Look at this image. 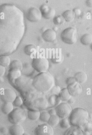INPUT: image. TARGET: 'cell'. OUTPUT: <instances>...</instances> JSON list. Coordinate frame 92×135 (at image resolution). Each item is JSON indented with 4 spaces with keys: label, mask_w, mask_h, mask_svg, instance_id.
<instances>
[{
    "label": "cell",
    "mask_w": 92,
    "mask_h": 135,
    "mask_svg": "<svg viewBox=\"0 0 92 135\" xmlns=\"http://www.w3.org/2000/svg\"><path fill=\"white\" fill-rule=\"evenodd\" d=\"M25 29L24 14L21 9L12 4L0 5V57L15 51Z\"/></svg>",
    "instance_id": "obj_1"
},
{
    "label": "cell",
    "mask_w": 92,
    "mask_h": 135,
    "mask_svg": "<svg viewBox=\"0 0 92 135\" xmlns=\"http://www.w3.org/2000/svg\"><path fill=\"white\" fill-rule=\"evenodd\" d=\"M33 84L36 90L45 93L54 87V79L50 73L47 72L40 73L34 78Z\"/></svg>",
    "instance_id": "obj_2"
},
{
    "label": "cell",
    "mask_w": 92,
    "mask_h": 135,
    "mask_svg": "<svg viewBox=\"0 0 92 135\" xmlns=\"http://www.w3.org/2000/svg\"><path fill=\"white\" fill-rule=\"evenodd\" d=\"M89 118V113L86 109L77 107L72 110L69 119L71 125L79 127L86 124Z\"/></svg>",
    "instance_id": "obj_3"
},
{
    "label": "cell",
    "mask_w": 92,
    "mask_h": 135,
    "mask_svg": "<svg viewBox=\"0 0 92 135\" xmlns=\"http://www.w3.org/2000/svg\"><path fill=\"white\" fill-rule=\"evenodd\" d=\"M77 31L76 29L69 27L65 29L61 33L60 38L64 43L69 45L74 44L77 41Z\"/></svg>",
    "instance_id": "obj_4"
},
{
    "label": "cell",
    "mask_w": 92,
    "mask_h": 135,
    "mask_svg": "<svg viewBox=\"0 0 92 135\" xmlns=\"http://www.w3.org/2000/svg\"><path fill=\"white\" fill-rule=\"evenodd\" d=\"M26 116L24 110L20 108L14 109L8 115L9 121L13 124H20L26 119Z\"/></svg>",
    "instance_id": "obj_5"
},
{
    "label": "cell",
    "mask_w": 92,
    "mask_h": 135,
    "mask_svg": "<svg viewBox=\"0 0 92 135\" xmlns=\"http://www.w3.org/2000/svg\"><path fill=\"white\" fill-rule=\"evenodd\" d=\"M32 66L34 70L39 73L48 71L50 68V62L45 57L35 58L33 59Z\"/></svg>",
    "instance_id": "obj_6"
},
{
    "label": "cell",
    "mask_w": 92,
    "mask_h": 135,
    "mask_svg": "<svg viewBox=\"0 0 92 135\" xmlns=\"http://www.w3.org/2000/svg\"><path fill=\"white\" fill-rule=\"evenodd\" d=\"M55 110L56 115L60 118L62 119L70 116L73 109L69 103L62 102L56 106Z\"/></svg>",
    "instance_id": "obj_7"
},
{
    "label": "cell",
    "mask_w": 92,
    "mask_h": 135,
    "mask_svg": "<svg viewBox=\"0 0 92 135\" xmlns=\"http://www.w3.org/2000/svg\"><path fill=\"white\" fill-rule=\"evenodd\" d=\"M42 18V15L40 9L31 7L28 10L26 18L30 22H37L40 21Z\"/></svg>",
    "instance_id": "obj_8"
},
{
    "label": "cell",
    "mask_w": 92,
    "mask_h": 135,
    "mask_svg": "<svg viewBox=\"0 0 92 135\" xmlns=\"http://www.w3.org/2000/svg\"><path fill=\"white\" fill-rule=\"evenodd\" d=\"M35 135H54L53 127L48 124H43L38 125L34 130Z\"/></svg>",
    "instance_id": "obj_9"
},
{
    "label": "cell",
    "mask_w": 92,
    "mask_h": 135,
    "mask_svg": "<svg viewBox=\"0 0 92 135\" xmlns=\"http://www.w3.org/2000/svg\"><path fill=\"white\" fill-rule=\"evenodd\" d=\"M17 95L16 92L14 90L11 89H5L1 94V100L4 103L5 102H12L13 103L15 100Z\"/></svg>",
    "instance_id": "obj_10"
},
{
    "label": "cell",
    "mask_w": 92,
    "mask_h": 135,
    "mask_svg": "<svg viewBox=\"0 0 92 135\" xmlns=\"http://www.w3.org/2000/svg\"><path fill=\"white\" fill-rule=\"evenodd\" d=\"M42 38L46 42H53L56 38V32L53 29H48L43 32Z\"/></svg>",
    "instance_id": "obj_11"
},
{
    "label": "cell",
    "mask_w": 92,
    "mask_h": 135,
    "mask_svg": "<svg viewBox=\"0 0 92 135\" xmlns=\"http://www.w3.org/2000/svg\"><path fill=\"white\" fill-rule=\"evenodd\" d=\"M67 88L72 96H77L80 94L82 91V87L81 84L77 82L68 85Z\"/></svg>",
    "instance_id": "obj_12"
},
{
    "label": "cell",
    "mask_w": 92,
    "mask_h": 135,
    "mask_svg": "<svg viewBox=\"0 0 92 135\" xmlns=\"http://www.w3.org/2000/svg\"><path fill=\"white\" fill-rule=\"evenodd\" d=\"M10 135H23L25 133L23 127L20 124H13L9 129Z\"/></svg>",
    "instance_id": "obj_13"
},
{
    "label": "cell",
    "mask_w": 92,
    "mask_h": 135,
    "mask_svg": "<svg viewBox=\"0 0 92 135\" xmlns=\"http://www.w3.org/2000/svg\"><path fill=\"white\" fill-rule=\"evenodd\" d=\"M22 75L21 70L15 69H10L8 73V78L11 82L19 78Z\"/></svg>",
    "instance_id": "obj_14"
},
{
    "label": "cell",
    "mask_w": 92,
    "mask_h": 135,
    "mask_svg": "<svg viewBox=\"0 0 92 135\" xmlns=\"http://www.w3.org/2000/svg\"><path fill=\"white\" fill-rule=\"evenodd\" d=\"M74 77L75 78L76 82L80 84L85 83L87 79V76L86 74L82 71L76 73Z\"/></svg>",
    "instance_id": "obj_15"
},
{
    "label": "cell",
    "mask_w": 92,
    "mask_h": 135,
    "mask_svg": "<svg viewBox=\"0 0 92 135\" xmlns=\"http://www.w3.org/2000/svg\"><path fill=\"white\" fill-rule=\"evenodd\" d=\"M64 135H84V134L79 127L72 126L68 128Z\"/></svg>",
    "instance_id": "obj_16"
},
{
    "label": "cell",
    "mask_w": 92,
    "mask_h": 135,
    "mask_svg": "<svg viewBox=\"0 0 92 135\" xmlns=\"http://www.w3.org/2000/svg\"><path fill=\"white\" fill-rule=\"evenodd\" d=\"M14 107L12 102H5L1 107L2 112L5 115H9L14 110Z\"/></svg>",
    "instance_id": "obj_17"
},
{
    "label": "cell",
    "mask_w": 92,
    "mask_h": 135,
    "mask_svg": "<svg viewBox=\"0 0 92 135\" xmlns=\"http://www.w3.org/2000/svg\"><path fill=\"white\" fill-rule=\"evenodd\" d=\"M59 96L62 101L64 102H68L72 98V96L67 88H64L61 90Z\"/></svg>",
    "instance_id": "obj_18"
},
{
    "label": "cell",
    "mask_w": 92,
    "mask_h": 135,
    "mask_svg": "<svg viewBox=\"0 0 92 135\" xmlns=\"http://www.w3.org/2000/svg\"><path fill=\"white\" fill-rule=\"evenodd\" d=\"M80 41L84 46H89L92 43V35L89 33L84 34L81 37Z\"/></svg>",
    "instance_id": "obj_19"
},
{
    "label": "cell",
    "mask_w": 92,
    "mask_h": 135,
    "mask_svg": "<svg viewBox=\"0 0 92 135\" xmlns=\"http://www.w3.org/2000/svg\"><path fill=\"white\" fill-rule=\"evenodd\" d=\"M62 15L65 21L68 22L73 21L75 17L73 10H70L64 11L62 14Z\"/></svg>",
    "instance_id": "obj_20"
},
{
    "label": "cell",
    "mask_w": 92,
    "mask_h": 135,
    "mask_svg": "<svg viewBox=\"0 0 92 135\" xmlns=\"http://www.w3.org/2000/svg\"><path fill=\"white\" fill-rule=\"evenodd\" d=\"M41 112L39 111L29 110L28 112V118L31 121H35L39 119Z\"/></svg>",
    "instance_id": "obj_21"
},
{
    "label": "cell",
    "mask_w": 92,
    "mask_h": 135,
    "mask_svg": "<svg viewBox=\"0 0 92 135\" xmlns=\"http://www.w3.org/2000/svg\"><path fill=\"white\" fill-rule=\"evenodd\" d=\"M62 101L60 99L59 96L57 95L51 96H50L48 100V103L53 106H56L62 103Z\"/></svg>",
    "instance_id": "obj_22"
},
{
    "label": "cell",
    "mask_w": 92,
    "mask_h": 135,
    "mask_svg": "<svg viewBox=\"0 0 92 135\" xmlns=\"http://www.w3.org/2000/svg\"><path fill=\"white\" fill-rule=\"evenodd\" d=\"M9 67H10V69H18L22 71L23 68V65L21 61L15 59L11 61Z\"/></svg>",
    "instance_id": "obj_23"
},
{
    "label": "cell",
    "mask_w": 92,
    "mask_h": 135,
    "mask_svg": "<svg viewBox=\"0 0 92 135\" xmlns=\"http://www.w3.org/2000/svg\"><path fill=\"white\" fill-rule=\"evenodd\" d=\"M11 58L8 55H4L0 57V65L6 67L10 66Z\"/></svg>",
    "instance_id": "obj_24"
},
{
    "label": "cell",
    "mask_w": 92,
    "mask_h": 135,
    "mask_svg": "<svg viewBox=\"0 0 92 135\" xmlns=\"http://www.w3.org/2000/svg\"><path fill=\"white\" fill-rule=\"evenodd\" d=\"M60 119L56 115H51L50 120L48 122V124L52 127L56 126L59 124L60 122Z\"/></svg>",
    "instance_id": "obj_25"
},
{
    "label": "cell",
    "mask_w": 92,
    "mask_h": 135,
    "mask_svg": "<svg viewBox=\"0 0 92 135\" xmlns=\"http://www.w3.org/2000/svg\"><path fill=\"white\" fill-rule=\"evenodd\" d=\"M56 14V12L55 10L53 8L50 7V10L47 12L42 15V17L47 20H50V19H53L55 17Z\"/></svg>",
    "instance_id": "obj_26"
},
{
    "label": "cell",
    "mask_w": 92,
    "mask_h": 135,
    "mask_svg": "<svg viewBox=\"0 0 92 135\" xmlns=\"http://www.w3.org/2000/svg\"><path fill=\"white\" fill-rule=\"evenodd\" d=\"M36 47L33 44L26 45L24 47V52L28 55H31L34 51H36Z\"/></svg>",
    "instance_id": "obj_27"
},
{
    "label": "cell",
    "mask_w": 92,
    "mask_h": 135,
    "mask_svg": "<svg viewBox=\"0 0 92 135\" xmlns=\"http://www.w3.org/2000/svg\"><path fill=\"white\" fill-rule=\"evenodd\" d=\"M51 115L48 112L43 111L40 113L39 119L40 121L44 122H48L50 118Z\"/></svg>",
    "instance_id": "obj_28"
},
{
    "label": "cell",
    "mask_w": 92,
    "mask_h": 135,
    "mask_svg": "<svg viewBox=\"0 0 92 135\" xmlns=\"http://www.w3.org/2000/svg\"><path fill=\"white\" fill-rule=\"evenodd\" d=\"M60 126L62 129H67L70 127V121L67 118L62 119L60 122Z\"/></svg>",
    "instance_id": "obj_29"
},
{
    "label": "cell",
    "mask_w": 92,
    "mask_h": 135,
    "mask_svg": "<svg viewBox=\"0 0 92 135\" xmlns=\"http://www.w3.org/2000/svg\"><path fill=\"white\" fill-rule=\"evenodd\" d=\"M65 21L62 15H58L55 16L53 18V22L56 25L62 24L64 23Z\"/></svg>",
    "instance_id": "obj_30"
},
{
    "label": "cell",
    "mask_w": 92,
    "mask_h": 135,
    "mask_svg": "<svg viewBox=\"0 0 92 135\" xmlns=\"http://www.w3.org/2000/svg\"><path fill=\"white\" fill-rule=\"evenodd\" d=\"M14 106L19 107H21L23 104V101L22 97L20 96H17L14 102H13Z\"/></svg>",
    "instance_id": "obj_31"
},
{
    "label": "cell",
    "mask_w": 92,
    "mask_h": 135,
    "mask_svg": "<svg viewBox=\"0 0 92 135\" xmlns=\"http://www.w3.org/2000/svg\"><path fill=\"white\" fill-rule=\"evenodd\" d=\"M50 7H49L46 4H43L40 8V11L42 12V15L45 14L50 10Z\"/></svg>",
    "instance_id": "obj_32"
},
{
    "label": "cell",
    "mask_w": 92,
    "mask_h": 135,
    "mask_svg": "<svg viewBox=\"0 0 92 135\" xmlns=\"http://www.w3.org/2000/svg\"><path fill=\"white\" fill-rule=\"evenodd\" d=\"M73 11L75 16H77V17L80 16L82 14V11L81 9L79 8H75L73 10Z\"/></svg>",
    "instance_id": "obj_33"
},
{
    "label": "cell",
    "mask_w": 92,
    "mask_h": 135,
    "mask_svg": "<svg viewBox=\"0 0 92 135\" xmlns=\"http://www.w3.org/2000/svg\"><path fill=\"white\" fill-rule=\"evenodd\" d=\"M76 82V81L75 78L74 77H70V78H68L66 81V83L67 86L72 84Z\"/></svg>",
    "instance_id": "obj_34"
},
{
    "label": "cell",
    "mask_w": 92,
    "mask_h": 135,
    "mask_svg": "<svg viewBox=\"0 0 92 135\" xmlns=\"http://www.w3.org/2000/svg\"><path fill=\"white\" fill-rule=\"evenodd\" d=\"M6 72V67L0 65V77H3Z\"/></svg>",
    "instance_id": "obj_35"
},
{
    "label": "cell",
    "mask_w": 92,
    "mask_h": 135,
    "mask_svg": "<svg viewBox=\"0 0 92 135\" xmlns=\"http://www.w3.org/2000/svg\"><path fill=\"white\" fill-rule=\"evenodd\" d=\"M8 132V129L6 128L4 126L0 128V133L3 134H6Z\"/></svg>",
    "instance_id": "obj_36"
},
{
    "label": "cell",
    "mask_w": 92,
    "mask_h": 135,
    "mask_svg": "<svg viewBox=\"0 0 92 135\" xmlns=\"http://www.w3.org/2000/svg\"><path fill=\"white\" fill-rule=\"evenodd\" d=\"M85 4L87 7L92 8V0H86Z\"/></svg>",
    "instance_id": "obj_37"
},
{
    "label": "cell",
    "mask_w": 92,
    "mask_h": 135,
    "mask_svg": "<svg viewBox=\"0 0 92 135\" xmlns=\"http://www.w3.org/2000/svg\"><path fill=\"white\" fill-rule=\"evenodd\" d=\"M48 112L51 115H56V112L55 109H50L48 111Z\"/></svg>",
    "instance_id": "obj_38"
},
{
    "label": "cell",
    "mask_w": 92,
    "mask_h": 135,
    "mask_svg": "<svg viewBox=\"0 0 92 135\" xmlns=\"http://www.w3.org/2000/svg\"><path fill=\"white\" fill-rule=\"evenodd\" d=\"M4 81V79L2 77H0V82H3Z\"/></svg>",
    "instance_id": "obj_39"
},
{
    "label": "cell",
    "mask_w": 92,
    "mask_h": 135,
    "mask_svg": "<svg viewBox=\"0 0 92 135\" xmlns=\"http://www.w3.org/2000/svg\"><path fill=\"white\" fill-rule=\"evenodd\" d=\"M23 135H30L29 133H24V134Z\"/></svg>",
    "instance_id": "obj_40"
},
{
    "label": "cell",
    "mask_w": 92,
    "mask_h": 135,
    "mask_svg": "<svg viewBox=\"0 0 92 135\" xmlns=\"http://www.w3.org/2000/svg\"><path fill=\"white\" fill-rule=\"evenodd\" d=\"M90 49L92 51V43L91 44V45H90Z\"/></svg>",
    "instance_id": "obj_41"
},
{
    "label": "cell",
    "mask_w": 92,
    "mask_h": 135,
    "mask_svg": "<svg viewBox=\"0 0 92 135\" xmlns=\"http://www.w3.org/2000/svg\"><path fill=\"white\" fill-rule=\"evenodd\" d=\"M1 88H0V92H1Z\"/></svg>",
    "instance_id": "obj_42"
}]
</instances>
